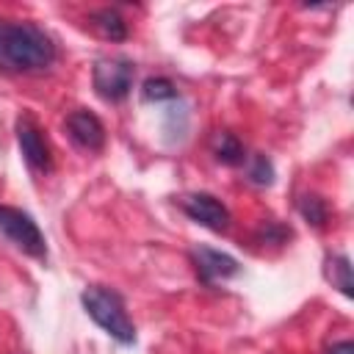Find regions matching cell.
Wrapping results in <instances>:
<instances>
[{"mask_svg": "<svg viewBox=\"0 0 354 354\" xmlns=\"http://www.w3.org/2000/svg\"><path fill=\"white\" fill-rule=\"evenodd\" d=\"M299 213H301V218H304L307 224H313V227H324V221H326V216H329L326 202H324L318 194H304V196L299 199Z\"/></svg>", "mask_w": 354, "mask_h": 354, "instance_id": "13", "label": "cell"}, {"mask_svg": "<svg viewBox=\"0 0 354 354\" xmlns=\"http://www.w3.org/2000/svg\"><path fill=\"white\" fill-rule=\"evenodd\" d=\"M246 177L254 185H271L274 183V163L263 152L246 155Z\"/></svg>", "mask_w": 354, "mask_h": 354, "instance_id": "12", "label": "cell"}, {"mask_svg": "<svg viewBox=\"0 0 354 354\" xmlns=\"http://www.w3.org/2000/svg\"><path fill=\"white\" fill-rule=\"evenodd\" d=\"M180 207L191 221H196L213 232H224L230 227V210L213 194H188L180 199Z\"/></svg>", "mask_w": 354, "mask_h": 354, "instance_id": "5", "label": "cell"}, {"mask_svg": "<svg viewBox=\"0 0 354 354\" xmlns=\"http://www.w3.org/2000/svg\"><path fill=\"white\" fill-rule=\"evenodd\" d=\"M17 141H19L22 158L28 160L30 169H36V171H47L50 169V147H47L39 124L30 116H19L17 119Z\"/></svg>", "mask_w": 354, "mask_h": 354, "instance_id": "7", "label": "cell"}, {"mask_svg": "<svg viewBox=\"0 0 354 354\" xmlns=\"http://www.w3.org/2000/svg\"><path fill=\"white\" fill-rule=\"evenodd\" d=\"M210 149H213L216 160H221V163H227V166H238V163L246 160V149H243V144L238 141L235 133H227V130L213 136Z\"/></svg>", "mask_w": 354, "mask_h": 354, "instance_id": "11", "label": "cell"}, {"mask_svg": "<svg viewBox=\"0 0 354 354\" xmlns=\"http://www.w3.org/2000/svg\"><path fill=\"white\" fill-rule=\"evenodd\" d=\"M88 19H91V25H94L105 39H111V41L127 39V22H124V17H122L116 8H97V11L88 14Z\"/></svg>", "mask_w": 354, "mask_h": 354, "instance_id": "9", "label": "cell"}, {"mask_svg": "<svg viewBox=\"0 0 354 354\" xmlns=\"http://www.w3.org/2000/svg\"><path fill=\"white\" fill-rule=\"evenodd\" d=\"M324 274H326V279L332 282V288H337L346 299H351L354 296V285H351V263H348V257L346 254H329L326 260H324Z\"/></svg>", "mask_w": 354, "mask_h": 354, "instance_id": "10", "label": "cell"}, {"mask_svg": "<svg viewBox=\"0 0 354 354\" xmlns=\"http://www.w3.org/2000/svg\"><path fill=\"white\" fill-rule=\"evenodd\" d=\"M324 354H354V343L351 340H335L326 346Z\"/></svg>", "mask_w": 354, "mask_h": 354, "instance_id": "15", "label": "cell"}, {"mask_svg": "<svg viewBox=\"0 0 354 354\" xmlns=\"http://www.w3.org/2000/svg\"><path fill=\"white\" fill-rule=\"evenodd\" d=\"M53 61H55V44L39 25L0 19V69L41 72Z\"/></svg>", "mask_w": 354, "mask_h": 354, "instance_id": "1", "label": "cell"}, {"mask_svg": "<svg viewBox=\"0 0 354 354\" xmlns=\"http://www.w3.org/2000/svg\"><path fill=\"white\" fill-rule=\"evenodd\" d=\"M66 130H69L72 141L77 147H83V149L97 152L105 144V127L91 111H72L66 116Z\"/></svg>", "mask_w": 354, "mask_h": 354, "instance_id": "8", "label": "cell"}, {"mask_svg": "<svg viewBox=\"0 0 354 354\" xmlns=\"http://www.w3.org/2000/svg\"><path fill=\"white\" fill-rule=\"evenodd\" d=\"M133 77H136V66L127 58H100L91 69L94 91L108 102L124 100L133 88Z\"/></svg>", "mask_w": 354, "mask_h": 354, "instance_id": "4", "label": "cell"}, {"mask_svg": "<svg viewBox=\"0 0 354 354\" xmlns=\"http://www.w3.org/2000/svg\"><path fill=\"white\" fill-rule=\"evenodd\" d=\"M80 304L105 335H111L122 346L136 343V326H133V321L124 310V301L116 290L102 288V285H88L80 293Z\"/></svg>", "mask_w": 354, "mask_h": 354, "instance_id": "2", "label": "cell"}, {"mask_svg": "<svg viewBox=\"0 0 354 354\" xmlns=\"http://www.w3.org/2000/svg\"><path fill=\"white\" fill-rule=\"evenodd\" d=\"M0 232L25 254H30L36 260L47 257V241L30 213L11 207V205H0Z\"/></svg>", "mask_w": 354, "mask_h": 354, "instance_id": "3", "label": "cell"}, {"mask_svg": "<svg viewBox=\"0 0 354 354\" xmlns=\"http://www.w3.org/2000/svg\"><path fill=\"white\" fill-rule=\"evenodd\" d=\"M191 260L196 266V274L205 285H213V282H221V279H230L241 271L238 260L230 257L227 252H218V249H210V246H196L191 252Z\"/></svg>", "mask_w": 354, "mask_h": 354, "instance_id": "6", "label": "cell"}, {"mask_svg": "<svg viewBox=\"0 0 354 354\" xmlns=\"http://www.w3.org/2000/svg\"><path fill=\"white\" fill-rule=\"evenodd\" d=\"M141 97L147 102H163V100H174L177 97V86L169 77H147L141 86Z\"/></svg>", "mask_w": 354, "mask_h": 354, "instance_id": "14", "label": "cell"}]
</instances>
